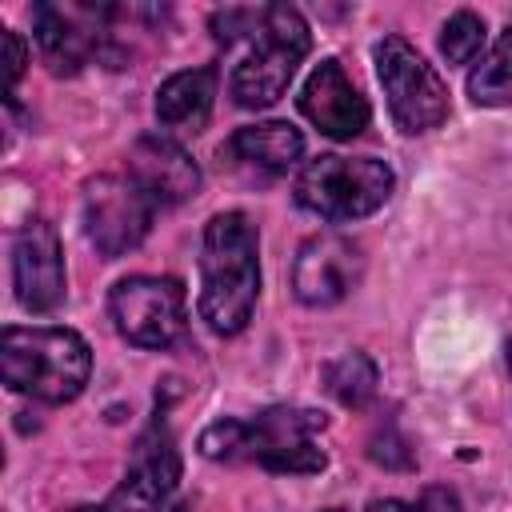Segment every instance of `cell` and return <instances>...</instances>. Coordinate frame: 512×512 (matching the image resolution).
Segmentation results:
<instances>
[{
	"label": "cell",
	"instance_id": "cell-1",
	"mask_svg": "<svg viewBox=\"0 0 512 512\" xmlns=\"http://www.w3.org/2000/svg\"><path fill=\"white\" fill-rule=\"evenodd\" d=\"M260 296V236L244 212H216L200 244V320L236 336L248 328Z\"/></svg>",
	"mask_w": 512,
	"mask_h": 512
},
{
	"label": "cell",
	"instance_id": "cell-2",
	"mask_svg": "<svg viewBox=\"0 0 512 512\" xmlns=\"http://www.w3.org/2000/svg\"><path fill=\"white\" fill-rule=\"evenodd\" d=\"M0 376L12 392H24L44 404H68L84 392L92 376V348L80 332L60 324L4 328Z\"/></svg>",
	"mask_w": 512,
	"mask_h": 512
},
{
	"label": "cell",
	"instance_id": "cell-3",
	"mask_svg": "<svg viewBox=\"0 0 512 512\" xmlns=\"http://www.w3.org/2000/svg\"><path fill=\"white\" fill-rule=\"evenodd\" d=\"M308 48H312V32L292 4H264L248 36V52L232 68V80H228L232 100L240 108L276 104L288 92Z\"/></svg>",
	"mask_w": 512,
	"mask_h": 512
},
{
	"label": "cell",
	"instance_id": "cell-4",
	"mask_svg": "<svg viewBox=\"0 0 512 512\" xmlns=\"http://www.w3.org/2000/svg\"><path fill=\"white\" fill-rule=\"evenodd\" d=\"M396 172L376 156H316L296 176V204L324 220H360L388 204Z\"/></svg>",
	"mask_w": 512,
	"mask_h": 512
},
{
	"label": "cell",
	"instance_id": "cell-5",
	"mask_svg": "<svg viewBox=\"0 0 512 512\" xmlns=\"http://www.w3.org/2000/svg\"><path fill=\"white\" fill-rule=\"evenodd\" d=\"M376 60V80L388 96V112L400 132L420 136L432 132L448 120V88L436 76V68L404 40V36H384L372 44Z\"/></svg>",
	"mask_w": 512,
	"mask_h": 512
},
{
	"label": "cell",
	"instance_id": "cell-6",
	"mask_svg": "<svg viewBox=\"0 0 512 512\" xmlns=\"http://www.w3.org/2000/svg\"><path fill=\"white\" fill-rule=\"evenodd\" d=\"M324 428H328V416L316 408L272 404L252 420H244L240 460H256L260 468L280 476H312L328 464L324 448H316V436Z\"/></svg>",
	"mask_w": 512,
	"mask_h": 512
},
{
	"label": "cell",
	"instance_id": "cell-7",
	"mask_svg": "<svg viewBox=\"0 0 512 512\" xmlns=\"http://www.w3.org/2000/svg\"><path fill=\"white\" fill-rule=\"evenodd\" d=\"M108 16L116 8L104 4H36L32 24H36V48L48 60L52 72H80L92 60H108L120 68L124 52L112 44Z\"/></svg>",
	"mask_w": 512,
	"mask_h": 512
},
{
	"label": "cell",
	"instance_id": "cell-8",
	"mask_svg": "<svg viewBox=\"0 0 512 512\" xmlns=\"http://www.w3.org/2000/svg\"><path fill=\"white\" fill-rule=\"evenodd\" d=\"M156 200L124 172V176H96L84 188V232L104 260H120L144 244L156 220Z\"/></svg>",
	"mask_w": 512,
	"mask_h": 512
},
{
	"label": "cell",
	"instance_id": "cell-9",
	"mask_svg": "<svg viewBox=\"0 0 512 512\" xmlns=\"http://www.w3.org/2000/svg\"><path fill=\"white\" fill-rule=\"evenodd\" d=\"M116 332L136 348H168L184 332V284L176 276H124L108 292Z\"/></svg>",
	"mask_w": 512,
	"mask_h": 512
},
{
	"label": "cell",
	"instance_id": "cell-10",
	"mask_svg": "<svg viewBox=\"0 0 512 512\" xmlns=\"http://www.w3.org/2000/svg\"><path fill=\"white\" fill-rule=\"evenodd\" d=\"M12 284L24 312L44 316L64 304L68 272H64V248L48 220H28L12 240Z\"/></svg>",
	"mask_w": 512,
	"mask_h": 512
},
{
	"label": "cell",
	"instance_id": "cell-11",
	"mask_svg": "<svg viewBox=\"0 0 512 512\" xmlns=\"http://www.w3.org/2000/svg\"><path fill=\"white\" fill-rule=\"evenodd\" d=\"M364 272V252L348 236L336 232H316L300 244L296 264H292V292L308 308H332L340 304Z\"/></svg>",
	"mask_w": 512,
	"mask_h": 512
},
{
	"label": "cell",
	"instance_id": "cell-12",
	"mask_svg": "<svg viewBox=\"0 0 512 512\" xmlns=\"http://www.w3.org/2000/svg\"><path fill=\"white\" fill-rule=\"evenodd\" d=\"M176 480H180L176 436L156 416L140 432V440L132 448V460H128V472H124L120 492L112 496V508H164L168 496L176 492Z\"/></svg>",
	"mask_w": 512,
	"mask_h": 512
},
{
	"label": "cell",
	"instance_id": "cell-13",
	"mask_svg": "<svg viewBox=\"0 0 512 512\" xmlns=\"http://www.w3.org/2000/svg\"><path fill=\"white\" fill-rule=\"evenodd\" d=\"M296 104H300V112H304L324 136H332V140H352V136H360V132L368 128V120H372L368 100L360 96V88L344 76L340 60H332V56L320 60V64L308 72V80H304Z\"/></svg>",
	"mask_w": 512,
	"mask_h": 512
},
{
	"label": "cell",
	"instance_id": "cell-14",
	"mask_svg": "<svg viewBox=\"0 0 512 512\" xmlns=\"http://www.w3.org/2000/svg\"><path fill=\"white\" fill-rule=\"evenodd\" d=\"M128 176L164 208V204H180L188 196L200 192V168L196 160L160 132H148L132 144L128 152Z\"/></svg>",
	"mask_w": 512,
	"mask_h": 512
},
{
	"label": "cell",
	"instance_id": "cell-15",
	"mask_svg": "<svg viewBox=\"0 0 512 512\" xmlns=\"http://www.w3.org/2000/svg\"><path fill=\"white\" fill-rule=\"evenodd\" d=\"M212 100H216V68L212 64L172 72L156 88V120L168 132L196 136V132H204V124L212 116Z\"/></svg>",
	"mask_w": 512,
	"mask_h": 512
},
{
	"label": "cell",
	"instance_id": "cell-16",
	"mask_svg": "<svg viewBox=\"0 0 512 512\" xmlns=\"http://www.w3.org/2000/svg\"><path fill=\"white\" fill-rule=\"evenodd\" d=\"M228 156L268 168V172H288L304 156V136L288 120H264V124H244L228 136Z\"/></svg>",
	"mask_w": 512,
	"mask_h": 512
},
{
	"label": "cell",
	"instance_id": "cell-17",
	"mask_svg": "<svg viewBox=\"0 0 512 512\" xmlns=\"http://www.w3.org/2000/svg\"><path fill=\"white\" fill-rule=\"evenodd\" d=\"M320 380H324V392L344 404V408H364L372 396H376V384H380V368L368 352L352 348V352H340L332 356L324 368H320Z\"/></svg>",
	"mask_w": 512,
	"mask_h": 512
},
{
	"label": "cell",
	"instance_id": "cell-18",
	"mask_svg": "<svg viewBox=\"0 0 512 512\" xmlns=\"http://www.w3.org/2000/svg\"><path fill=\"white\" fill-rule=\"evenodd\" d=\"M468 96L480 108H500L512 104V20L492 44V52L472 68L468 76Z\"/></svg>",
	"mask_w": 512,
	"mask_h": 512
},
{
	"label": "cell",
	"instance_id": "cell-19",
	"mask_svg": "<svg viewBox=\"0 0 512 512\" xmlns=\"http://www.w3.org/2000/svg\"><path fill=\"white\" fill-rule=\"evenodd\" d=\"M484 40H488L484 16L472 12V8H460V12H452V16L444 20V28H440V56H444L448 64H472V60L480 56Z\"/></svg>",
	"mask_w": 512,
	"mask_h": 512
},
{
	"label": "cell",
	"instance_id": "cell-20",
	"mask_svg": "<svg viewBox=\"0 0 512 512\" xmlns=\"http://www.w3.org/2000/svg\"><path fill=\"white\" fill-rule=\"evenodd\" d=\"M364 512H460V500L444 484H428L416 500H396V496H376L368 500Z\"/></svg>",
	"mask_w": 512,
	"mask_h": 512
},
{
	"label": "cell",
	"instance_id": "cell-21",
	"mask_svg": "<svg viewBox=\"0 0 512 512\" xmlns=\"http://www.w3.org/2000/svg\"><path fill=\"white\" fill-rule=\"evenodd\" d=\"M200 456L208 460H240V448H244V420L236 416H224V420H212L200 440H196Z\"/></svg>",
	"mask_w": 512,
	"mask_h": 512
},
{
	"label": "cell",
	"instance_id": "cell-22",
	"mask_svg": "<svg viewBox=\"0 0 512 512\" xmlns=\"http://www.w3.org/2000/svg\"><path fill=\"white\" fill-rule=\"evenodd\" d=\"M0 52H4V92H12L16 88V80L24 76V64H28V48H24V40H20V32H12V28H0Z\"/></svg>",
	"mask_w": 512,
	"mask_h": 512
},
{
	"label": "cell",
	"instance_id": "cell-23",
	"mask_svg": "<svg viewBox=\"0 0 512 512\" xmlns=\"http://www.w3.org/2000/svg\"><path fill=\"white\" fill-rule=\"evenodd\" d=\"M104 512H184V508H180V504H164V508H112V504H108Z\"/></svg>",
	"mask_w": 512,
	"mask_h": 512
},
{
	"label": "cell",
	"instance_id": "cell-24",
	"mask_svg": "<svg viewBox=\"0 0 512 512\" xmlns=\"http://www.w3.org/2000/svg\"><path fill=\"white\" fill-rule=\"evenodd\" d=\"M508 372H512V340H508Z\"/></svg>",
	"mask_w": 512,
	"mask_h": 512
}]
</instances>
